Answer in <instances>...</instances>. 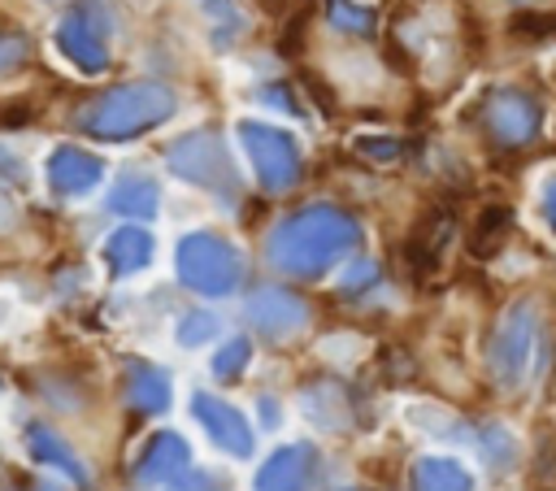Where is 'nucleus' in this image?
Here are the masks:
<instances>
[{
  "label": "nucleus",
  "mask_w": 556,
  "mask_h": 491,
  "mask_svg": "<svg viewBox=\"0 0 556 491\" xmlns=\"http://www.w3.org/2000/svg\"><path fill=\"white\" fill-rule=\"evenodd\" d=\"M204 9H208V17L222 26V30H217V43H230V39L243 30V17H239L235 0H204Z\"/></svg>",
  "instance_id": "4be33fe9"
},
{
  "label": "nucleus",
  "mask_w": 556,
  "mask_h": 491,
  "mask_svg": "<svg viewBox=\"0 0 556 491\" xmlns=\"http://www.w3.org/2000/svg\"><path fill=\"white\" fill-rule=\"evenodd\" d=\"M191 417L200 421V430L226 452V456H252V426H248V417L235 408V404H226L222 395H208V391H195L191 395Z\"/></svg>",
  "instance_id": "9d476101"
},
{
  "label": "nucleus",
  "mask_w": 556,
  "mask_h": 491,
  "mask_svg": "<svg viewBox=\"0 0 556 491\" xmlns=\"http://www.w3.org/2000/svg\"><path fill=\"white\" fill-rule=\"evenodd\" d=\"M165 165L182 182L204 187V191H213L222 200H235V191H239L235 161H230V152H226V143H222L217 130H191V135L174 139L169 152H165Z\"/></svg>",
  "instance_id": "39448f33"
},
{
  "label": "nucleus",
  "mask_w": 556,
  "mask_h": 491,
  "mask_svg": "<svg viewBox=\"0 0 556 491\" xmlns=\"http://www.w3.org/2000/svg\"><path fill=\"white\" fill-rule=\"evenodd\" d=\"M539 209H543V222L556 230V174L547 178V187H543V200H539Z\"/></svg>",
  "instance_id": "bb28decb"
},
{
  "label": "nucleus",
  "mask_w": 556,
  "mask_h": 491,
  "mask_svg": "<svg viewBox=\"0 0 556 491\" xmlns=\"http://www.w3.org/2000/svg\"><path fill=\"white\" fill-rule=\"evenodd\" d=\"M152 252H156V243H152V235L143 226H117L104 239V265H109L113 278H126V274L148 269Z\"/></svg>",
  "instance_id": "4468645a"
},
{
  "label": "nucleus",
  "mask_w": 556,
  "mask_h": 491,
  "mask_svg": "<svg viewBox=\"0 0 556 491\" xmlns=\"http://www.w3.org/2000/svg\"><path fill=\"white\" fill-rule=\"evenodd\" d=\"M482 122H486V135L504 148H521L539 135L543 126V109L530 91L521 87H495L486 100H482Z\"/></svg>",
  "instance_id": "6e6552de"
},
{
  "label": "nucleus",
  "mask_w": 556,
  "mask_h": 491,
  "mask_svg": "<svg viewBox=\"0 0 556 491\" xmlns=\"http://www.w3.org/2000/svg\"><path fill=\"white\" fill-rule=\"evenodd\" d=\"M408 482L413 491H473V474L456 456H417Z\"/></svg>",
  "instance_id": "a211bd4d"
},
{
  "label": "nucleus",
  "mask_w": 556,
  "mask_h": 491,
  "mask_svg": "<svg viewBox=\"0 0 556 491\" xmlns=\"http://www.w3.org/2000/svg\"><path fill=\"white\" fill-rule=\"evenodd\" d=\"M317 478V452L308 443H287L256 469V491H308Z\"/></svg>",
  "instance_id": "9b49d317"
},
{
  "label": "nucleus",
  "mask_w": 556,
  "mask_h": 491,
  "mask_svg": "<svg viewBox=\"0 0 556 491\" xmlns=\"http://www.w3.org/2000/svg\"><path fill=\"white\" fill-rule=\"evenodd\" d=\"M248 361H252V343H248L243 335H235V339H226V343L213 352V374H217V378H239V374L248 369Z\"/></svg>",
  "instance_id": "aec40b11"
},
{
  "label": "nucleus",
  "mask_w": 556,
  "mask_h": 491,
  "mask_svg": "<svg viewBox=\"0 0 556 491\" xmlns=\"http://www.w3.org/2000/svg\"><path fill=\"white\" fill-rule=\"evenodd\" d=\"M243 313L274 343H282V339H291V335H300L308 326V304L295 291H287V287H261V291H252L248 304H243Z\"/></svg>",
  "instance_id": "1a4fd4ad"
},
{
  "label": "nucleus",
  "mask_w": 556,
  "mask_h": 491,
  "mask_svg": "<svg viewBox=\"0 0 556 491\" xmlns=\"http://www.w3.org/2000/svg\"><path fill=\"white\" fill-rule=\"evenodd\" d=\"M174 109H178V100H174V91L165 83H122V87L100 91L78 113V126L91 139L122 143V139H139V135L156 130L161 122L174 117Z\"/></svg>",
  "instance_id": "f03ea898"
},
{
  "label": "nucleus",
  "mask_w": 556,
  "mask_h": 491,
  "mask_svg": "<svg viewBox=\"0 0 556 491\" xmlns=\"http://www.w3.org/2000/svg\"><path fill=\"white\" fill-rule=\"evenodd\" d=\"M109 35H113V17H109L104 0H74L56 22V48L83 74H104L109 70V56H113Z\"/></svg>",
  "instance_id": "423d86ee"
},
{
  "label": "nucleus",
  "mask_w": 556,
  "mask_h": 491,
  "mask_svg": "<svg viewBox=\"0 0 556 491\" xmlns=\"http://www.w3.org/2000/svg\"><path fill=\"white\" fill-rule=\"evenodd\" d=\"M169 491H226L213 474H200V469H187V474H178L174 482H169Z\"/></svg>",
  "instance_id": "b1692460"
},
{
  "label": "nucleus",
  "mask_w": 556,
  "mask_h": 491,
  "mask_svg": "<svg viewBox=\"0 0 556 491\" xmlns=\"http://www.w3.org/2000/svg\"><path fill=\"white\" fill-rule=\"evenodd\" d=\"M26 448H30V456L39 461V465H48V469H56L61 478H70V482H87V469H83V461H78V452L56 435V430H48V426H39V421H30L26 426Z\"/></svg>",
  "instance_id": "2eb2a0df"
},
{
  "label": "nucleus",
  "mask_w": 556,
  "mask_h": 491,
  "mask_svg": "<svg viewBox=\"0 0 556 491\" xmlns=\"http://www.w3.org/2000/svg\"><path fill=\"white\" fill-rule=\"evenodd\" d=\"M174 269L182 278V287H191L195 295H208V300H222V295L239 291V282H243L239 248L213 230L182 235L174 248Z\"/></svg>",
  "instance_id": "20e7f679"
},
{
  "label": "nucleus",
  "mask_w": 556,
  "mask_h": 491,
  "mask_svg": "<svg viewBox=\"0 0 556 491\" xmlns=\"http://www.w3.org/2000/svg\"><path fill=\"white\" fill-rule=\"evenodd\" d=\"M187 469H191V448H187V439H182L178 430H156V435L143 443L139 461H135V482L161 487V482H174V478L187 474Z\"/></svg>",
  "instance_id": "f8f14e48"
},
{
  "label": "nucleus",
  "mask_w": 556,
  "mask_h": 491,
  "mask_svg": "<svg viewBox=\"0 0 556 491\" xmlns=\"http://www.w3.org/2000/svg\"><path fill=\"white\" fill-rule=\"evenodd\" d=\"M26 61H30V43L22 35H13V30H0V74H13Z\"/></svg>",
  "instance_id": "5701e85b"
},
{
  "label": "nucleus",
  "mask_w": 556,
  "mask_h": 491,
  "mask_svg": "<svg viewBox=\"0 0 556 491\" xmlns=\"http://www.w3.org/2000/svg\"><path fill=\"white\" fill-rule=\"evenodd\" d=\"M326 17H330V26L352 30V35H369L374 30V13L365 4H356V0H326Z\"/></svg>",
  "instance_id": "6ab92c4d"
},
{
  "label": "nucleus",
  "mask_w": 556,
  "mask_h": 491,
  "mask_svg": "<svg viewBox=\"0 0 556 491\" xmlns=\"http://www.w3.org/2000/svg\"><path fill=\"white\" fill-rule=\"evenodd\" d=\"M217 317L213 313H204V309H195V313H187L182 322H178V343L182 348H200V343H208L213 335H217Z\"/></svg>",
  "instance_id": "412c9836"
},
{
  "label": "nucleus",
  "mask_w": 556,
  "mask_h": 491,
  "mask_svg": "<svg viewBox=\"0 0 556 491\" xmlns=\"http://www.w3.org/2000/svg\"><path fill=\"white\" fill-rule=\"evenodd\" d=\"M126 404L135 413H165L169 408V374L148 361H130L126 365Z\"/></svg>",
  "instance_id": "f3484780"
},
{
  "label": "nucleus",
  "mask_w": 556,
  "mask_h": 491,
  "mask_svg": "<svg viewBox=\"0 0 556 491\" xmlns=\"http://www.w3.org/2000/svg\"><path fill=\"white\" fill-rule=\"evenodd\" d=\"M547 365V335H543V317L530 300H517L500 326L491 330L486 343V369L504 391H521L530 387Z\"/></svg>",
  "instance_id": "7ed1b4c3"
},
{
  "label": "nucleus",
  "mask_w": 556,
  "mask_h": 491,
  "mask_svg": "<svg viewBox=\"0 0 556 491\" xmlns=\"http://www.w3.org/2000/svg\"><path fill=\"white\" fill-rule=\"evenodd\" d=\"M374 282V261H356L352 269H343V291H361Z\"/></svg>",
  "instance_id": "a878e982"
},
{
  "label": "nucleus",
  "mask_w": 556,
  "mask_h": 491,
  "mask_svg": "<svg viewBox=\"0 0 556 491\" xmlns=\"http://www.w3.org/2000/svg\"><path fill=\"white\" fill-rule=\"evenodd\" d=\"M361 226L348 209L334 204H304L269 230V265L287 278H321L348 252H356Z\"/></svg>",
  "instance_id": "f257e3e1"
},
{
  "label": "nucleus",
  "mask_w": 556,
  "mask_h": 491,
  "mask_svg": "<svg viewBox=\"0 0 556 491\" xmlns=\"http://www.w3.org/2000/svg\"><path fill=\"white\" fill-rule=\"evenodd\" d=\"M109 209L117 217H130V222H148L156 217L161 209V187L148 178V174H122L109 191Z\"/></svg>",
  "instance_id": "dca6fc26"
},
{
  "label": "nucleus",
  "mask_w": 556,
  "mask_h": 491,
  "mask_svg": "<svg viewBox=\"0 0 556 491\" xmlns=\"http://www.w3.org/2000/svg\"><path fill=\"white\" fill-rule=\"evenodd\" d=\"M356 152H365L369 161H395L400 143L395 139H356Z\"/></svg>",
  "instance_id": "393cba45"
},
{
  "label": "nucleus",
  "mask_w": 556,
  "mask_h": 491,
  "mask_svg": "<svg viewBox=\"0 0 556 491\" xmlns=\"http://www.w3.org/2000/svg\"><path fill=\"white\" fill-rule=\"evenodd\" d=\"M104 178V161L87 148H74V143H61L52 156H48V187L56 196H87L96 191Z\"/></svg>",
  "instance_id": "ddd939ff"
},
{
  "label": "nucleus",
  "mask_w": 556,
  "mask_h": 491,
  "mask_svg": "<svg viewBox=\"0 0 556 491\" xmlns=\"http://www.w3.org/2000/svg\"><path fill=\"white\" fill-rule=\"evenodd\" d=\"M239 143H243L248 165L265 191L278 196V191H291L300 182L304 161H300V143L287 130H278L269 122H239Z\"/></svg>",
  "instance_id": "0eeeda50"
}]
</instances>
